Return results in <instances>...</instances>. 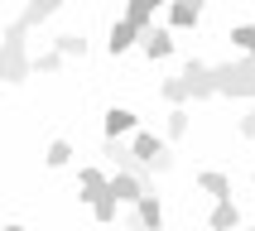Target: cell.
Returning a JSON list of instances; mask_svg holds the SVG:
<instances>
[{"label":"cell","mask_w":255,"mask_h":231,"mask_svg":"<svg viewBox=\"0 0 255 231\" xmlns=\"http://www.w3.org/2000/svg\"><path fill=\"white\" fill-rule=\"evenodd\" d=\"M135 43H144V34H140V29H135V24H130L126 14H121V19H116V24H111V34H106V48H111V53L121 58V53H126V48H135Z\"/></svg>","instance_id":"cell-5"},{"label":"cell","mask_w":255,"mask_h":231,"mask_svg":"<svg viewBox=\"0 0 255 231\" xmlns=\"http://www.w3.org/2000/svg\"><path fill=\"white\" fill-rule=\"evenodd\" d=\"M140 48L159 63V58H169V53H173V34H169V29H144V43H140Z\"/></svg>","instance_id":"cell-13"},{"label":"cell","mask_w":255,"mask_h":231,"mask_svg":"<svg viewBox=\"0 0 255 231\" xmlns=\"http://www.w3.org/2000/svg\"><path fill=\"white\" fill-rule=\"evenodd\" d=\"M164 135H169V140H183V135H188V111H183V106H173V111H169Z\"/></svg>","instance_id":"cell-18"},{"label":"cell","mask_w":255,"mask_h":231,"mask_svg":"<svg viewBox=\"0 0 255 231\" xmlns=\"http://www.w3.org/2000/svg\"><path fill=\"white\" fill-rule=\"evenodd\" d=\"M251 178H255V169H251Z\"/></svg>","instance_id":"cell-26"},{"label":"cell","mask_w":255,"mask_h":231,"mask_svg":"<svg viewBox=\"0 0 255 231\" xmlns=\"http://www.w3.org/2000/svg\"><path fill=\"white\" fill-rule=\"evenodd\" d=\"M207 227L212 231H241V207L236 202H217L212 217H207Z\"/></svg>","instance_id":"cell-11"},{"label":"cell","mask_w":255,"mask_h":231,"mask_svg":"<svg viewBox=\"0 0 255 231\" xmlns=\"http://www.w3.org/2000/svg\"><path fill=\"white\" fill-rule=\"evenodd\" d=\"M217 97H255V58L217 63Z\"/></svg>","instance_id":"cell-2"},{"label":"cell","mask_w":255,"mask_h":231,"mask_svg":"<svg viewBox=\"0 0 255 231\" xmlns=\"http://www.w3.org/2000/svg\"><path fill=\"white\" fill-rule=\"evenodd\" d=\"M58 10H63V0H29L24 10H19V24H24V29H39L43 19L58 14Z\"/></svg>","instance_id":"cell-10"},{"label":"cell","mask_w":255,"mask_h":231,"mask_svg":"<svg viewBox=\"0 0 255 231\" xmlns=\"http://www.w3.org/2000/svg\"><path fill=\"white\" fill-rule=\"evenodd\" d=\"M231 43L251 53V48H255V24H236V29H231Z\"/></svg>","instance_id":"cell-20"},{"label":"cell","mask_w":255,"mask_h":231,"mask_svg":"<svg viewBox=\"0 0 255 231\" xmlns=\"http://www.w3.org/2000/svg\"><path fill=\"white\" fill-rule=\"evenodd\" d=\"M241 231H255V222H251V227H241Z\"/></svg>","instance_id":"cell-24"},{"label":"cell","mask_w":255,"mask_h":231,"mask_svg":"<svg viewBox=\"0 0 255 231\" xmlns=\"http://www.w3.org/2000/svg\"><path fill=\"white\" fill-rule=\"evenodd\" d=\"M130 149H135V159L140 164H149V169H173V154H169V144L159 140V135H149V130H135L130 135Z\"/></svg>","instance_id":"cell-3"},{"label":"cell","mask_w":255,"mask_h":231,"mask_svg":"<svg viewBox=\"0 0 255 231\" xmlns=\"http://www.w3.org/2000/svg\"><path fill=\"white\" fill-rule=\"evenodd\" d=\"M246 58H255V48H251V53H246Z\"/></svg>","instance_id":"cell-25"},{"label":"cell","mask_w":255,"mask_h":231,"mask_svg":"<svg viewBox=\"0 0 255 231\" xmlns=\"http://www.w3.org/2000/svg\"><path fill=\"white\" fill-rule=\"evenodd\" d=\"M236 130H241L246 140H255V111H246V116H241V120H236Z\"/></svg>","instance_id":"cell-22"},{"label":"cell","mask_w":255,"mask_h":231,"mask_svg":"<svg viewBox=\"0 0 255 231\" xmlns=\"http://www.w3.org/2000/svg\"><path fill=\"white\" fill-rule=\"evenodd\" d=\"M53 53H63V58H87V39H82V34H58V39H53Z\"/></svg>","instance_id":"cell-16"},{"label":"cell","mask_w":255,"mask_h":231,"mask_svg":"<svg viewBox=\"0 0 255 231\" xmlns=\"http://www.w3.org/2000/svg\"><path fill=\"white\" fill-rule=\"evenodd\" d=\"M135 217H140V231H164V207H159V193H144L135 202Z\"/></svg>","instance_id":"cell-9"},{"label":"cell","mask_w":255,"mask_h":231,"mask_svg":"<svg viewBox=\"0 0 255 231\" xmlns=\"http://www.w3.org/2000/svg\"><path fill=\"white\" fill-rule=\"evenodd\" d=\"M111 193H116L121 202H130V207H135L149 188H144V178H135V173H126V169H116V173H111Z\"/></svg>","instance_id":"cell-8"},{"label":"cell","mask_w":255,"mask_h":231,"mask_svg":"<svg viewBox=\"0 0 255 231\" xmlns=\"http://www.w3.org/2000/svg\"><path fill=\"white\" fill-rule=\"evenodd\" d=\"M58 68H63V53H39L34 58V72H39V77L43 72H58Z\"/></svg>","instance_id":"cell-21"},{"label":"cell","mask_w":255,"mask_h":231,"mask_svg":"<svg viewBox=\"0 0 255 231\" xmlns=\"http://www.w3.org/2000/svg\"><path fill=\"white\" fill-rule=\"evenodd\" d=\"M24 34H29V29L19 24V19L5 24V82H10V87H19V82L34 77V58L24 53Z\"/></svg>","instance_id":"cell-1"},{"label":"cell","mask_w":255,"mask_h":231,"mask_svg":"<svg viewBox=\"0 0 255 231\" xmlns=\"http://www.w3.org/2000/svg\"><path fill=\"white\" fill-rule=\"evenodd\" d=\"M159 92H164V101H173V106H178V101H188V82H183V77H169V82H159Z\"/></svg>","instance_id":"cell-19"},{"label":"cell","mask_w":255,"mask_h":231,"mask_svg":"<svg viewBox=\"0 0 255 231\" xmlns=\"http://www.w3.org/2000/svg\"><path fill=\"white\" fill-rule=\"evenodd\" d=\"M121 135H135V111L111 106V111H106V140H121Z\"/></svg>","instance_id":"cell-12"},{"label":"cell","mask_w":255,"mask_h":231,"mask_svg":"<svg viewBox=\"0 0 255 231\" xmlns=\"http://www.w3.org/2000/svg\"><path fill=\"white\" fill-rule=\"evenodd\" d=\"M5 231H24V227H19V222H10V227H5Z\"/></svg>","instance_id":"cell-23"},{"label":"cell","mask_w":255,"mask_h":231,"mask_svg":"<svg viewBox=\"0 0 255 231\" xmlns=\"http://www.w3.org/2000/svg\"><path fill=\"white\" fill-rule=\"evenodd\" d=\"M159 5H173V0H126V19L135 29H154V14H159Z\"/></svg>","instance_id":"cell-6"},{"label":"cell","mask_w":255,"mask_h":231,"mask_svg":"<svg viewBox=\"0 0 255 231\" xmlns=\"http://www.w3.org/2000/svg\"><path fill=\"white\" fill-rule=\"evenodd\" d=\"M207 10V0H173L169 5V29H193Z\"/></svg>","instance_id":"cell-7"},{"label":"cell","mask_w":255,"mask_h":231,"mask_svg":"<svg viewBox=\"0 0 255 231\" xmlns=\"http://www.w3.org/2000/svg\"><path fill=\"white\" fill-rule=\"evenodd\" d=\"M178 77L188 82V97H198V101H202V97H217V68H212V63H202V58H188Z\"/></svg>","instance_id":"cell-4"},{"label":"cell","mask_w":255,"mask_h":231,"mask_svg":"<svg viewBox=\"0 0 255 231\" xmlns=\"http://www.w3.org/2000/svg\"><path fill=\"white\" fill-rule=\"evenodd\" d=\"M198 188H202V193H212L217 202H231V178H227V173H217V169L198 173Z\"/></svg>","instance_id":"cell-14"},{"label":"cell","mask_w":255,"mask_h":231,"mask_svg":"<svg viewBox=\"0 0 255 231\" xmlns=\"http://www.w3.org/2000/svg\"><path fill=\"white\" fill-rule=\"evenodd\" d=\"M68 159H72V144L68 140H48V149H43V164H48V169H63Z\"/></svg>","instance_id":"cell-17"},{"label":"cell","mask_w":255,"mask_h":231,"mask_svg":"<svg viewBox=\"0 0 255 231\" xmlns=\"http://www.w3.org/2000/svg\"><path fill=\"white\" fill-rule=\"evenodd\" d=\"M87 207H92V217H97V222H111V217L121 212V198L106 188V193H92V198H87Z\"/></svg>","instance_id":"cell-15"}]
</instances>
